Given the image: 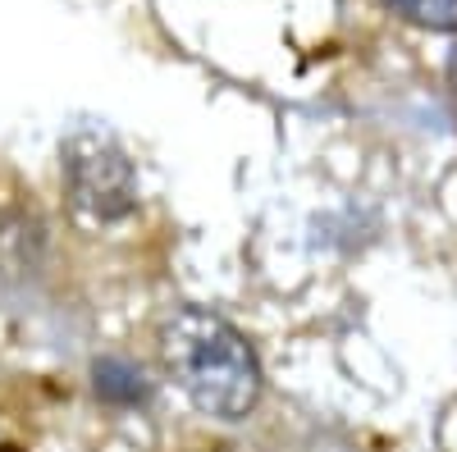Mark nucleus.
I'll return each instance as SVG.
<instances>
[{"label":"nucleus","mask_w":457,"mask_h":452,"mask_svg":"<svg viewBox=\"0 0 457 452\" xmlns=\"http://www.w3.org/2000/svg\"><path fill=\"white\" fill-rule=\"evenodd\" d=\"M37 229L14 215V229H5V215H0V275H10V270H28L32 266V256H37Z\"/></svg>","instance_id":"nucleus-4"},{"label":"nucleus","mask_w":457,"mask_h":452,"mask_svg":"<svg viewBox=\"0 0 457 452\" xmlns=\"http://www.w3.org/2000/svg\"><path fill=\"white\" fill-rule=\"evenodd\" d=\"M60 169L73 210H83L87 219H124L137 206V174L124 156V146L114 142L105 128L83 124L73 128L60 146Z\"/></svg>","instance_id":"nucleus-2"},{"label":"nucleus","mask_w":457,"mask_h":452,"mask_svg":"<svg viewBox=\"0 0 457 452\" xmlns=\"http://www.w3.org/2000/svg\"><path fill=\"white\" fill-rule=\"evenodd\" d=\"M448 83H453V92H457V42H453V55H448Z\"/></svg>","instance_id":"nucleus-6"},{"label":"nucleus","mask_w":457,"mask_h":452,"mask_svg":"<svg viewBox=\"0 0 457 452\" xmlns=\"http://www.w3.org/2000/svg\"><path fill=\"white\" fill-rule=\"evenodd\" d=\"M0 452H19V448H0Z\"/></svg>","instance_id":"nucleus-7"},{"label":"nucleus","mask_w":457,"mask_h":452,"mask_svg":"<svg viewBox=\"0 0 457 452\" xmlns=\"http://www.w3.org/2000/svg\"><path fill=\"white\" fill-rule=\"evenodd\" d=\"M385 5L416 28H457V0H385Z\"/></svg>","instance_id":"nucleus-5"},{"label":"nucleus","mask_w":457,"mask_h":452,"mask_svg":"<svg viewBox=\"0 0 457 452\" xmlns=\"http://www.w3.org/2000/svg\"><path fill=\"white\" fill-rule=\"evenodd\" d=\"M161 361L202 416L243 421L261 402V361L252 343L206 307H174L161 320Z\"/></svg>","instance_id":"nucleus-1"},{"label":"nucleus","mask_w":457,"mask_h":452,"mask_svg":"<svg viewBox=\"0 0 457 452\" xmlns=\"http://www.w3.org/2000/svg\"><path fill=\"white\" fill-rule=\"evenodd\" d=\"M92 380H96V393L105 398V402H114V407H137V402H146V380H142V370L137 366H129V361H120V357H105V361H96L92 366Z\"/></svg>","instance_id":"nucleus-3"}]
</instances>
